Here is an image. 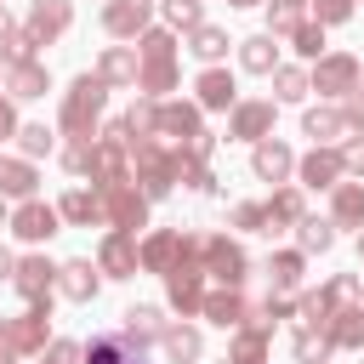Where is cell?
Listing matches in <instances>:
<instances>
[{
    "mask_svg": "<svg viewBox=\"0 0 364 364\" xmlns=\"http://www.w3.org/2000/svg\"><path fill=\"white\" fill-rule=\"evenodd\" d=\"M108 108V85L97 74H80L68 91H63V108H57V125L63 136H97V119Z\"/></svg>",
    "mask_w": 364,
    "mask_h": 364,
    "instance_id": "6da1fadb",
    "label": "cell"
},
{
    "mask_svg": "<svg viewBox=\"0 0 364 364\" xmlns=\"http://www.w3.org/2000/svg\"><path fill=\"white\" fill-rule=\"evenodd\" d=\"M131 182L148 193V205H154V199H165V193L176 188V148H171V142H159V136L131 142Z\"/></svg>",
    "mask_w": 364,
    "mask_h": 364,
    "instance_id": "7a4b0ae2",
    "label": "cell"
},
{
    "mask_svg": "<svg viewBox=\"0 0 364 364\" xmlns=\"http://www.w3.org/2000/svg\"><path fill=\"white\" fill-rule=\"evenodd\" d=\"M97 199H102V222H108V228H119V233H142V228H148V193H142L131 176L102 182Z\"/></svg>",
    "mask_w": 364,
    "mask_h": 364,
    "instance_id": "3957f363",
    "label": "cell"
},
{
    "mask_svg": "<svg viewBox=\"0 0 364 364\" xmlns=\"http://www.w3.org/2000/svg\"><path fill=\"white\" fill-rule=\"evenodd\" d=\"M182 256H199V239L193 233H182V228H154L142 245H136V262H142V273H171Z\"/></svg>",
    "mask_w": 364,
    "mask_h": 364,
    "instance_id": "277c9868",
    "label": "cell"
},
{
    "mask_svg": "<svg viewBox=\"0 0 364 364\" xmlns=\"http://www.w3.org/2000/svg\"><path fill=\"white\" fill-rule=\"evenodd\" d=\"M358 80H364V63L353 57V51H324L318 63H313V74H307V85L318 91V97H347V91H358Z\"/></svg>",
    "mask_w": 364,
    "mask_h": 364,
    "instance_id": "5b68a950",
    "label": "cell"
},
{
    "mask_svg": "<svg viewBox=\"0 0 364 364\" xmlns=\"http://www.w3.org/2000/svg\"><path fill=\"white\" fill-rule=\"evenodd\" d=\"M199 131H205L199 102H182V97H159V102H154V136H159V142L182 148V142H193Z\"/></svg>",
    "mask_w": 364,
    "mask_h": 364,
    "instance_id": "8992f818",
    "label": "cell"
},
{
    "mask_svg": "<svg viewBox=\"0 0 364 364\" xmlns=\"http://www.w3.org/2000/svg\"><path fill=\"white\" fill-rule=\"evenodd\" d=\"M199 267H205L216 284H245V279H250V256H245L228 233H205V239H199Z\"/></svg>",
    "mask_w": 364,
    "mask_h": 364,
    "instance_id": "52a82bcc",
    "label": "cell"
},
{
    "mask_svg": "<svg viewBox=\"0 0 364 364\" xmlns=\"http://www.w3.org/2000/svg\"><path fill=\"white\" fill-rule=\"evenodd\" d=\"M46 341H51V301H28V313L6 318V347L17 358H34Z\"/></svg>",
    "mask_w": 364,
    "mask_h": 364,
    "instance_id": "ba28073f",
    "label": "cell"
},
{
    "mask_svg": "<svg viewBox=\"0 0 364 364\" xmlns=\"http://www.w3.org/2000/svg\"><path fill=\"white\" fill-rule=\"evenodd\" d=\"M273 114H279L273 97H245V102L228 108V136L233 142H262V136H273Z\"/></svg>",
    "mask_w": 364,
    "mask_h": 364,
    "instance_id": "9c48e42d",
    "label": "cell"
},
{
    "mask_svg": "<svg viewBox=\"0 0 364 364\" xmlns=\"http://www.w3.org/2000/svg\"><path fill=\"white\" fill-rule=\"evenodd\" d=\"M165 301H171L182 318L199 313V301H205V267H199V256H182V262L165 273Z\"/></svg>",
    "mask_w": 364,
    "mask_h": 364,
    "instance_id": "30bf717a",
    "label": "cell"
},
{
    "mask_svg": "<svg viewBox=\"0 0 364 364\" xmlns=\"http://www.w3.org/2000/svg\"><path fill=\"white\" fill-rule=\"evenodd\" d=\"M341 176H347V171H341V148H336V142H313V148L296 159V188H324V193H330Z\"/></svg>",
    "mask_w": 364,
    "mask_h": 364,
    "instance_id": "8fae6325",
    "label": "cell"
},
{
    "mask_svg": "<svg viewBox=\"0 0 364 364\" xmlns=\"http://www.w3.org/2000/svg\"><path fill=\"white\" fill-rule=\"evenodd\" d=\"M23 245H46L51 233H63V216H57V205H46V199H17V210H11V222H6Z\"/></svg>",
    "mask_w": 364,
    "mask_h": 364,
    "instance_id": "7c38bea8",
    "label": "cell"
},
{
    "mask_svg": "<svg viewBox=\"0 0 364 364\" xmlns=\"http://www.w3.org/2000/svg\"><path fill=\"white\" fill-rule=\"evenodd\" d=\"M11 290L23 296V301H51V290H57V262L51 256H17V267H11Z\"/></svg>",
    "mask_w": 364,
    "mask_h": 364,
    "instance_id": "4fadbf2b",
    "label": "cell"
},
{
    "mask_svg": "<svg viewBox=\"0 0 364 364\" xmlns=\"http://www.w3.org/2000/svg\"><path fill=\"white\" fill-rule=\"evenodd\" d=\"M193 102H199V114H228V108L239 102V80H233L222 63H210V68L193 80Z\"/></svg>",
    "mask_w": 364,
    "mask_h": 364,
    "instance_id": "5bb4252c",
    "label": "cell"
},
{
    "mask_svg": "<svg viewBox=\"0 0 364 364\" xmlns=\"http://www.w3.org/2000/svg\"><path fill=\"white\" fill-rule=\"evenodd\" d=\"M199 313H205L210 324H222V330H239V324L250 318V301H245V284H216V290H205V301H199Z\"/></svg>",
    "mask_w": 364,
    "mask_h": 364,
    "instance_id": "9a60e30c",
    "label": "cell"
},
{
    "mask_svg": "<svg viewBox=\"0 0 364 364\" xmlns=\"http://www.w3.org/2000/svg\"><path fill=\"white\" fill-rule=\"evenodd\" d=\"M154 23V0H102V28L114 40H136Z\"/></svg>",
    "mask_w": 364,
    "mask_h": 364,
    "instance_id": "2e32d148",
    "label": "cell"
},
{
    "mask_svg": "<svg viewBox=\"0 0 364 364\" xmlns=\"http://www.w3.org/2000/svg\"><path fill=\"white\" fill-rule=\"evenodd\" d=\"M23 28H28L40 46H51V40H63V34L74 28V6H68V0H34Z\"/></svg>",
    "mask_w": 364,
    "mask_h": 364,
    "instance_id": "e0dca14e",
    "label": "cell"
},
{
    "mask_svg": "<svg viewBox=\"0 0 364 364\" xmlns=\"http://www.w3.org/2000/svg\"><path fill=\"white\" fill-rule=\"evenodd\" d=\"M80 364H142V347L125 330H102L80 347Z\"/></svg>",
    "mask_w": 364,
    "mask_h": 364,
    "instance_id": "ac0fdd59",
    "label": "cell"
},
{
    "mask_svg": "<svg viewBox=\"0 0 364 364\" xmlns=\"http://www.w3.org/2000/svg\"><path fill=\"white\" fill-rule=\"evenodd\" d=\"M250 171H256V182H284V176H296V154L279 136H262V142H250Z\"/></svg>",
    "mask_w": 364,
    "mask_h": 364,
    "instance_id": "d6986e66",
    "label": "cell"
},
{
    "mask_svg": "<svg viewBox=\"0 0 364 364\" xmlns=\"http://www.w3.org/2000/svg\"><path fill=\"white\" fill-rule=\"evenodd\" d=\"M142 262H136V233H108L102 245H97V273H108V279H131Z\"/></svg>",
    "mask_w": 364,
    "mask_h": 364,
    "instance_id": "ffe728a7",
    "label": "cell"
},
{
    "mask_svg": "<svg viewBox=\"0 0 364 364\" xmlns=\"http://www.w3.org/2000/svg\"><path fill=\"white\" fill-rule=\"evenodd\" d=\"M57 290L68 296V301H91L97 290H102V273H97V262L91 256H74V262H57Z\"/></svg>",
    "mask_w": 364,
    "mask_h": 364,
    "instance_id": "44dd1931",
    "label": "cell"
},
{
    "mask_svg": "<svg viewBox=\"0 0 364 364\" xmlns=\"http://www.w3.org/2000/svg\"><path fill=\"white\" fill-rule=\"evenodd\" d=\"M0 85H6V97H11V102H34V97H46V91H51V68H46L40 57H34V63H11Z\"/></svg>",
    "mask_w": 364,
    "mask_h": 364,
    "instance_id": "7402d4cb",
    "label": "cell"
},
{
    "mask_svg": "<svg viewBox=\"0 0 364 364\" xmlns=\"http://www.w3.org/2000/svg\"><path fill=\"white\" fill-rule=\"evenodd\" d=\"M267 341H273V318H267V313H250V318L233 330L228 358H267Z\"/></svg>",
    "mask_w": 364,
    "mask_h": 364,
    "instance_id": "603a6c76",
    "label": "cell"
},
{
    "mask_svg": "<svg viewBox=\"0 0 364 364\" xmlns=\"http://www.w3.org/2000/svg\"><path fill=\"white\" fill-rule=\"evenodd\" d=\"M330 222L336 228H364V182L358 176H341L330 188Z\"/></svg>",
    "mask_w": 364,
    "mask_h": 364,
    "instance_id": "cb8c5ba5",
    "label": "cell"
},
{
    "mask_svg": "<svg viewBox=\"0 0 364 364\" xmlns=\"http://www.w3.org/2000/svg\"><path fill=\"white\" fill-rule=\"evenodd\" d=\"M34 188H40L34 159H23V154H0V199H34Z\"/></svg>",
    "mask_w": 364,
    "mask_h": 364,
    "instance_id": "d4e9b609",
    "label": "cell"
},
{
    "mask_svg": "<svg viewBox=\"0 0 364 364\" xmlns=\"http://www.w3.org/2000/svg\"><path fill=\"white\" fill-rule=\"evenodd\" d=\"M136 63H142V57H136V46H108V51L97 57V68H91V74L114 91V85H136Z\"/></svg>",
    "mask_w": 364,
    "mask_h": 364,
    "instance_id": "484cf974",
    "label": "cell"
},
{
    "mask_svg": "<svg viewBox=\"0 0 364 364\" xmlns=\"http://www.w3.org/2000/svg\"><path fill=\"white\" fill-rule=\"evenodd\" d=\"M176 80H182V68H176V57H142L136 63V91L142 97H165V91H176Z\"/></svg>",
    "mask_w": 364,
    "mask_h": 364,
    "instance_id": "4316f807",
    "label": "cell"
},
{
    "mask_svg": "<svg viewBox=\"0 0 364 364\" xmlns=\"http://www.w3.org/2000/svg\"><path fill=\"white\" fill-rule=\"evenodd\" d=\"M233 46H239V68H245V74H273V68H279V34L262 28V34L233 40Z\"/></svg>",
    "mask_w": 364,
    "mask_h": 364,
    "instance_id": "83f0119b",
    "label": "cell"
},
{
    "mask_svg": "<svg viewBox=\"0 0 364 364\" xmlns=\"http://www.w3.org/2000/svg\"><path fill=\"white\" fill-rule=\"evenodd\" d=\"M57 216H63L68 228H91V222H102V199H97V188H68V193L57 199Z\"/></svg>",
    "mask_w": 364,
    "mask_h": 364,
    "instance_id": "f1b7e54d",
    "label": "cell"
},
{
    "mask_svg": "<svg viewBox=\"0 0 364 364\" xmlns=\"http://www.w3.org/2000/svg\"><path fill=\"white\" fill-rule=\"evenodd\" d=\"M301 216H307L301 188H296V182H279V188H273V199H267V233H273V228H296Z\"/></svg>",
    "mask_w": 364,
    "mask_h": 364,
    "instance_id": "f546056e",
    "label": "cell"
},
{
    "mask_svg": "<svg viewBox=\"0 0 364 364\" xmlns=\"http://www.w3.org/2000/svg\"><path fill=\"white\" fill-rule=\"evenodd\" d=\"M159 347H165L171 364H193V358L205 353V336H199L193 324H165V330H159Z\"/></svg>",
    "mask_w": 364,
    "mask_h": 364,
    "instance_id": "4dcf8cb0",
    "label": "cell"
},
{
    "mask_svg": "<svg viewBox=\"0 0 364 364\" xmlns=\"http://www.w3.org/2000/svg\"><path fill=\"white\" fill-rule=\"evenodd\" d=\"M136 347H148V341H159V330H165V313L154 307V301H136V307H125V324H119Z\"/></svg>",
    "mask_w": 364,
    "mask_h": 364,
    "instance_id": "1f68e13d",
    "label": "cell"
},
{
    "mask_svg": "<svg viewBox=\"0 0 364 364\" xmlns=\"http://www.w3.org/2000/svg\"><path fill=\"white\" fill-rule=\"evenodd\" d=\"M301 136H313V142H341V136H347V114H341V108H307V114H301Z\"/></svg>",
    "mask_w": 364,
    "mask_h": 364,
    "instance_id": "d6a6232c",
    "label": "cell"
},
{
    "mask_svg": "<svg viewBox=\"0 0 364 364\" xmlns=\"http://www.w3.org/2000/svg\"><path fill=\"white\" fill-rule=\"evenodd\" d=\"M330 318H336V296L330 290H301L296 296V324L301 330H324Z\"/></svg>",
    "mask_w": 364,
    "mask_h": 364,
    "instance_id": "836d02e7",
    "label": "cell"
},
{
    "mask_svg": "<svg viewBox=\"0 0 364 364\" xmlns=\"http://www.w3.org/2000/svg\"><path fill=\"white\" fill-rule=\"evenodd\" d=\"M228 46H233V40H228V28H216V23H199V28L188 34V51H193L205 68H210V63H222V57H228Z\"/></svg>",
    "mask_w": 364,
    "mask_h": 364,
    "instance_id": "e575fe53",
    "label": "cell"
},
{
    "mask_svg": "<svg viewBox=\"0 0 364 364\" xmlns=\"http://www.w3.org/2000/svg\"><path fill=\"white\" fill-rule=\"evenodd\" d=\"M336 245V222L330 216H301L296 222V250L301 256H318V250H330Z\"/></svg>",
    "mask_w": 364,
    "mask_h": 364,
    "instance_id": "d590c367",
    "label": "cell"
},
{
    "mask_svg": "<svg viewBox=\"0 0 364 364\" xmlns=\"http://www.w3.org/2000/svg\"><path fill=\"white\" fill-rule=\"evenodd\" d=\"M324 336H330V347H364V307H336Z\"/></svg>",
    "mask_w": 364,
    "mask_h": 364,
    "instance_id": "8d00e7d4",
    "label": "cell"
},
{
    "mask_svg": "<svg viewBox=\"0 0 364 364\" xmlns=\"http://www.w3.org/2000/svg\"><path fill=\"white\" fill-rule=\"evenodd\" d=\"M267 80H273V102H301V97L313 91V85H307V68H296V63H279Z\"/></svg>",
    "mask_w": 364,
    "mask_h": 364,
    "instance_id": "74e56055",
    "label": "cell"
},
{
    "mask_svg": "<svg viewBox=\"0 0 364 364\" xmlns=\"http://www.w3.org/2000/svg\"><path fill=\"white\" fill-rule=\"evenodd\" d=\"M284 40H290V51H296V57H307V63H318V57H324V23H313V17H301Z\"/></svg>",
    "mask_w": 364,
    "mask_h": 364,
    "instance_id": "f35d334b",
    "label": "cell"
},
{
    "mask_svg": "<svg viewBox=\"0 0 364 364\" xmlns=\"http://www.w3.org/2000/svg\"><path fill=\"white\" fill-rule=\"evenodd\" d=\"M267 273H273V290H296L301 273H307V256H301V250H273Z\"/></svg>",
    "mask_w": 364,
    "mask_h": 364,
    "instance_id": "ab89813d",
    "label": "cell"
},
{
    "mask_svg": "<svg viewBox=\"0 0 364 364\" xmlns=\"http://www.w3.org/2000/svg\"><path fill=\"white\" fill-rule=\"evenodd\" d=\"M159 11H165V28L171 34H193L205 23V0H165Z\"/></svg>",
    "mask_w": 364,
    "mask_h": 364,
    "instance_id": "60d3db41",
    "label": "cell"
},
{
    "mask_svg": "<svg viewBox=\"0 0 364 364\" xmlns=\"http://www.w3.org/2000/svg\"><path fill=\"white\" fill-rule=\"evenodd\" d=\"M51 148H57V131L51 125H40V119L34 125H17V154L23 159H46Z\"/></svg>",
    "mask_w": 364,
    "mask_h": 364,
    "instance_id": "b9f144b4",
    "label": "cell"
},
{
    "mask_svg": "<svg viewBox=\"0 0 364 364\" xmlns=\"http://www.w3.org/2000/svg\"><path fill=\"white\" fill-rule=\"evenodd\" d=\"M290 353H296V364H330V336L324 330H296V341H290Z\"/></svg>",
    "mask_w": 364,
    "mask_h": 364,
    "instance_id": "7bdbcfd3",
    "label": "cell"
},
{
    "mask_svg": "<svg viewBox=\"0 0 364 364\" xmlns=\"http://www.w3.org/2000/svg\"><path fill=\"white\" fill-rule=\"evenodd\" d=\"M262 6H267V34H279V40L307 17V0H262Z\"/></svg>",
    "mask_w": 364,
    "mask_h": 364,
    "instance_id": "ee69618b",
    "label": "cell"
},
{
    "mask_svg": "<svg viewBox=\"0 0 364 364\" xmlns=\"http://www.w3.org/2000/svg\"><path fill=\"white\" fill-rule=\"evenodd\" d=\"M34 46H40V40H34L28 28L11 23V28L0 34V63H6V68H11V63H34Z\"/></svg>",
    "mask_w": 364,
    "mask_h": 364,
    "instance_id": "f6af8a7d",
    "label": "cell"
},
{
    "mask_svg": "<svg viewBox=\"0 0 364 364\" xmlns=\"http://www.w3.org/2000/svg\"><path fill=\"white\" fill-rule=\"evenodd\" d=\"M353 11H358V0H307V17H313V23H324V28L347 23Z\"/></svg>",
    "mask_w": 364,
    "mask_h": 364,
    "instance_id": "bcb514c9",
    "label": "cell"
},
{
    "mask_svg": "<svg viewBox=\"0 0 364 364\" xmlns=\"http://www.w3.org/2000/svg\"><path fill=\"white\" fill-rule=\"evenodd\" d=\"M91 142L97 136H68V148H63V171L68 176H85L91 171Z\"/></svg>",
    "mask_w": 364,
    "mask_h": 364,
    "instance_id": "7dc6e473",
    "label": "cell"
},
{
    "mask_svg": "<svg viewBox=\"0 0 364 364\" xmlns=\"http://www.w3.org/2000/svg\"><path fill=\"white\" fill-rule=\"evenodd\" d=\"M324 290L336 296V307H364V284H358V273H336Z\"/></svg>",
    "mask_w": 364,
    "mask_h": 364,
    "instance_id": "c3c4849f",
    "label": "cell"
},
{
    "mask_svg": "<svg viewBox=\"0 0 364 364\" xmlns=\"http://www.w3.org/2000/svg\"><path fill=\"white\" fill-rule=\"evenodd\" d=\"M336 148H341V171L364 182V131H347V136H341Z\"/></svg>",
    "mask_w": 364,
    "mask_h": 364,
    "instance_id": "681fc988",
    "label": "cell"
},
{
    "mask_svg": "<svg viewBox=\"0 0 364 364\" xmlns=\"http://www.w3.org/2000/svg\"><path fill=\"white\" fill-rule=\"evenodd\" d=\"M233 228H245V233H267V205H233Z\"/></svg>",
    "mask_w": 364,
    "mask_h": 364,
    "instance_id": "f907efd6",
    "label": "cell"
},
{
    "mask_svg": "<svg viewBox=\"0 0 364 364\" xmlns=\"http://www.w3.org/2000/svg\"><path fill=\"white\" fill-rule=\"evenodd\" d=\"M34 358L40 364H80V341H46Z\"/></svg>",
    "mask_w": 364,
    "mask_h": 364,
    "instance_id": "816d5d0a",
    "label": "cell"
},
{
    "mask_svg": "<svg viewBox=\"0 0 364 364\" xmlns=\"http://www.w3.org/2000/svg\"><path fill=\"white\" fill-rule=\"evenodd\" d=\"M17 125H23V119H17V102L0 91V142H11V136H17Z\"/></svg>",
    "mask_w": 364,
    "mask_h": 364,
    "instance_id": "f5cc1de1",
    "label": "cell"
},
{
    "mask_svg": "<svg viewBox=\"0 0 364 364\" xmlns=\"http://www.w3.org/2000/svg\"><path fill=\"white\" fill-rule=\"evenodd\" d=\"M11 267H17V256H11L6 245H0V284H11Z\"/></svg>",
    "mask_w": 364,
    "mask_h": 364,
    "instance_id": "db71d44e",
    "label": "cell"
},
{
    "mask_svg": "<svg viewBox=\"0 0 364 364\" xmlns=\"http://www.w3.org/2000/svg\"><path fill=\"white\" fill-rule=\"evenodd\" d=\"M6 28H11V11H6V0H0V34H6Z\"/></svg>",
    "mask_w": 364,
    "mask_h": 364,
    "instance_id": "11a10c76",
    "label": "cell"
},
{
    "mask_svg": "<svg viewBox=\"0 0 364 364\" xmlns=\"http://www.w3.org/2000/svg\"><path fill=\"white\" fill-rule=\"evenodd\" d=\"M0 364H17V353H11V347H6V341H0Z\"/></svg>",
    "mask_w": 364,
    "mask_h": 364,
    "instance_id": "9f6ffc18",
    "label": "cell"
},
{
    "mask_svg": "<svg viewBox=\"0 0 364 364\" xmlns=\"http://www.w3.org/2000/svg\"><path fill=\"white\" fill-rule=\"evenodd\" d=\"M6 222H11V205H6V199H0V228H6Z\"/></svg>",
    "mask_w": 364,
    "mask_h": 364,
    "instance_id": "6f0895ef",
    "label": "cell"
},
{
    "mask_svg": "<svg viewBox=\"0 0 364 364\" xmlns=\"http://www.w3.org/2000/svg\"><path fill=\"white\" fill-rule=\"evenodd\" d=\"M228 364H267V358H228Z\"/></svg>",
    "mask_w": 364,
    "mask_h": 364,
    "instance_id": "680465c9",
    "label": "cell"
},
{
    "mask_svg": "<svg viewBox=\"0 0 364 364\" xmlns=\"http://www.w3.org/2000/svg\"><path fill=\"white\" fill-rule=\"evenodd\" d=\"M358 262H364V228H358Z\"/></svg>",
    "mask_w": 364,
    "mask_h": 364,
    "instance_id": "91938a15",
    "label": "cell"
},
{
    "mask_svg": "<svg viewBox=\"0 0 364 364\" xmlns=\"http://www.w3.org/2000/svg\"><path fill=\"white\" fill-rule=\"evenodd\" d=\"M228 6H262V0H228Z\"/></svg>",
    "mask_w": 364,
    "mask_h": 364,
    "instance_id": "94428289",
    "label": "cell"
},
{
    "mask_svg": "<svg viewBox=\"0 0 364 364\" xmlns=\"http://www.w3.org/2000/svg\"><path fill=\"white\" fill-rule=\"evenodd\" d=\"M0 341H6V318H0Z\"/></svg>",
    "mask_w": 364,
    "mask_h": 364,
    "instance_id": "6125c7cd",
    "label": "cell"
},
{
    "mask_svg": "<svg viewBox=\"0 0 364 364\" xmlns=\"http://www.w3.org/2000/svg\"><path fill=\"white\" fill-rule=\"evenodd\" d=\"M0 80H6V63H0Z\"/></svg>",
    "mask_w": 364,
    "mask_h": 364,
    "instance_id": "be15d7a7",
    "label": "cell"
},
{
    "mask_svg": "<svg viewBox=\"0 0 364 364\" xmlns=\"http://www.w3.org/2000/svg\"><path fill=\"white\" fill-rule=\"evenodd\" d=\"M358 63H364V57H358Z\"/></svg>",
    "mask_w": 364,
    "mask_h": 364,
    "instance_id": "e7e4bbea",
    "label": "cell"
}]
</instances>
